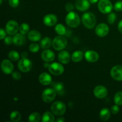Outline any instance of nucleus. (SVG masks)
I'll return each instance as SVG.
<instances>
[{"label": "nucleus", "mask_w": 122, "mask_h": 122, "mask_svg": "<svg viewBox=\"0 0 122 122\" xmlns=\"http://www.w3.org/2000/svg\"><path fill=\"white\" fill-rule=\"evenodd\" d=\"M66 22L69 27H78L81 23V19L77 13L73 11H70L67 14L66 17Z\"/></svg>", "instance_id": "1"}, {"label": "nucleus", "mask_w": 122, "mask_h": 122, "mask_svg": "<svg viewBox=\"0 0 122 122\" xmlns=\"http://www.w3.org/2000/svg\"><path fill=\"white\" fill-rule=\"evenodd\" d=\"M82 21L83 25L88 29H93L96 25V17L93 13L88 12L83 14Z\"/></svg>", "instance_id": "2"}, {"label": "nucleus", "mask_w": 122, "mask_h": 122, "mask_svg": "<svg viewBox=\"0 0 122 122\" xmlns=\"http://www.w3.org/2000/svg\"><path fill=\"white\" fill-rule=\"evenodd\" d=\"M51 110L52 113L55 115L61 116L65 113L66 111V107L63 102L57 101L52 104Z\"/></svg>", "instance_id": "3"}, {"label": "nucleus", "mask_w": 122, "mask_h": 122, "mask_svg": "<svg viewBox=\"0 0 122 122\" xmlns=\"http://www.w3.org/2000/svg\"><path fill=\"white\" fill-rule=\"evenodd\" d=\"M67 44V39L61 35L57 36L52 41V46L57 51H61L64 49L66 47Z\"/></svg>", "instance_id": "4"}, {"label": "nucleus", "mask_w": 122, "mask_h": 122, "mask_svg": "<svg viewBox=\"0 0 122 122\" xmlns=\"http://www.w3.org/2000/svg\"><path fill=\"white\" fill-rule=\"evenodd\" d=\"M98 8L102 14H108L112 12L114 7L110 0H100L98 4Z\"/></svg>", "instance_id": "5"}, {"label": "nucleus", "mask_w": 122, "mask_h": 122, "mask_svg": "<svg viewBox=\"0 0 122 122\" xmlns=\"http://www.w3.org/2000/svg\"><path fill=\"white\" fill-rule=\"evenodd\" d=\"M57 92L54 89L52 88H47L42 92V98L44 102L49 103L53 101L56 97Z\"/></svg>", "instance_id": "6"}, {"label": "nucleus", "mask_w": 122, "mask_h": 122, "mask_svg": "<svg viewBox=\"0 0 122 122\" xmlns=\"http://www.w3.org/2000/svg\"><path fill=\"white\" fill-rule=\"evenodd\" d=\"M32 67V63L27 58H22L18 63V68L23 72H28Z\"/></svg>", "instance_id": "7"}, {"label": "nucleus", "mask_w": 122, "mask_h": 122, "mask_svg": "<svg viewBox=\"0 0 122 122\" xmlns=\"http://www.w3.org/2000/svg\"><path fill=\"white\" fill-rule=\"evenodd\" d=\"M19 30V26L17 21L14 20H10L7 22L5 26V31L10 35H14L17 33Z\"/></svg>", "instance_id": "8"}, {"label": "nucleus", "mask_w": 122, "mask_h": 122, "mask_svg": "<svg viewBox=\"0 0 122 122\" xmlns=\"http://www.w3.org/2000/svg\"><path fill=\"white\" fill-rule=\"evenodd\" d=\"M48 69L50 72L56 76H58L63 74L64 70V67L58 63H53L50 64Z\"/></svg>", "instance_id": "9"}, {"label": "nucleus", "mask_w": 122, "mask_h": 122, "mask_svg": "<svg viewBox=\"0 0 122 122\" xmlns=\"http://www.w3.org/2000/svg\"><path fill=\"white\" fill-rule=\"evenodd\" d=\"M113 79L117 81H122V66L117 65L113 67L110 71Z\"/></svg>", "instance_id": "10"}, {"label": "nucleus", "mask_w": 122, "mask_h": 122, "mask_svg": "<svg viewBox=\"0 0 122 122\" xmlns=\"http://www.w3.org/2000/svg\"><path fill=\"white\" fill-rule=\"evenodd\" d=\"M109 32V27L105 23H100L95 28V33L99 37H104Z\"/></svg>", "instance_id": "11"}, {"label": "nucleus", "mask_w": 122, "mask_h": 122, "mask_svg": "<svg viewBox=\"0 0 122 122\" xmlns=\"http://www.w3.org/2000/svg\"><path fill=\"white\" fill-rule=\"evenodd\" d=\"M94 94L97 98L102 99L106 97L108 94L107 88L103 86H97L94 89Z\"/></svg>", "instance_id": "12"}, {"label": "nucleus", "mask_w": 122, "mask_h": 122, "mask_svg": "<svg viewBox=\"0 0 122 122\" xmlns=\"http://www.w3.org/2000/svg\"><path fill=\"white\" fill-rule=\"evenodd\" d=\"M1 70L3 71L4 73L6 75L11 74L13 71L14 66L11 62L8 60H4L1 64Z\"/></svg>", "instance_id": "13"}, {"label": "nucleus", "mask_w": 122, "mask_h": 122, "mask_svg": "<svg viewBox=\"0 0 122 122\" xmlns=\"http://www.w3.org/2000/svg\"><path fill=\"white\" fill-rule=\"evenodd\" d=\"M43 22L46 26L51 27L56 25L57 22V17L54 14H47L43 19Z\"/></svg>", "instance_id": "14"}, {"label": "nucleus", "mask_w": 122, "mask_h": 122, "mask_svg": "<svg viewBox=\"0 0 122 122\" xmlns=\"http://www.w3.org/2000/svg\"><path fill=\"white\" fill-rule=\"evenodd\" d=\"M85 58L86 60L88 61V62L94 63L98 60L99 55L95 51H92V50H89L85 53Z\"/></svg>", "instance_id": "15"}, {"label": "nucleus", "mask_w": 122, "mask_h": 122, "mask_svg": "<svg viewBox=\"0 0 122 122\" xmlns=\"http://www.w3.org/2000/svg\"><path fill=\"white\" fill-rule=\"evenodd\" d=\"M90 3L89 0H77L76 2V7L78 10L85 11L89 9Z\"/></svg>", "instance_id": "16"}, {"label": "nucleus", "mask_w": 122, "mask_h": 122, "mask_svg": "<svg viewBox=\"0 0 122 122\" xmlns=\"http://www.w3.org/2000/svg\"><path fill=\"white\" fill-rule=\"evenodd\" d=\"M41 58L46 62H51L55 59V54L51 50H45L41 54Z\"/></svg>", "instance_id": "17"}, {"label": "nucleus", "mask_w": 122, "mask_h": 122, "mask_svg": "<svg viewBox=\"0 0 122 122\" xmlns=\"http://www.w3.org/2000/svg\"><path fill=\"white\" fill-rule=\"evenodd\" d=\"M39 81L43 85H48L52 82V77L48 73H42L39 76Z\"/></svg>", "instance_id": "18"}, {"label": "nucleus", "mask_w": 122, "mask_h": 122, "mask_svg": "<svg viewBox=\"0 0 122 122\" xmlns=\"http://www.w3.org/2000/svg\"><path fill=\"white\" fill-rule=\"evenodd\" d=\"M58 60L63 64H67L70 62L71 57L69 52L66 51H61L58 54Z\"/></svg>", "instance_id": "19"}, {"label": "nucleus", "mask_w": 122, "mask_h": 122, "mask_svg": "<svg viewBox=\"0 0 122 122\" xmlns=\"http://www.w3.org/2000/svg\"><path fill=\"white\" fill-rule=\"evenodd\" d=\"M26 42V38L25 35L20 33H17L13 37V44L17 46H21Z\"/></svg>", "instance_id": "20"}, {"label": "nucleus", "mask_w": 122, "mask_h": 122, "mask_svg": "<svg viewBox=\"0 0 122 122\" xmlns=\"http://www.w3.org/2000/svg\"><path fill=\"white\" fill-rule=\"evenodd\" d=\"M41 38V35L38 31L36 30L30 31L28 33V38L32 42H37L39 41Z\"/></svg>", "instance_id": "21"}, {"label": "nucleus", "mask_w": 122, "mask_h": 122, "mask_svg": "<svg viewBox=\"0 0 122 122\" xmlns=\"http://www.w3.org/2000/svg\"><path fill=\"white\" fill-rule=\"evenodd\" d=\"M110 112L107 108H104L100 111V118L102 121H107L110 117Z\"/></svg>", "instance_id": "22"}, {"label": "nucleus", "mask_w": 122, "mask_h": 122, "mask_svg": "<svg viewBox=\"0 0 122 122\" xmlns=\"http://www.w3.org/2000/svg\"><path fill=\"white\" fill-rule=\"evenodd\" d=\"M83 53L81 51H76L73 53L71 56V60L75 63L81 61L83 59Z\"/></svg>", "instance_id": "23"}, {"label": "nucleus", "mask_w": 122, "mask_h": 122, "mask_svg": "<svg viewBox=\"0 0 122 122\" xmlns=\"http://www.w3.org/2000/svg\"><path fill=\"white\" fill-rule=\"evenodd\" d=\"M42 121L43 122H53L55 121L54 116L51 112H46L42 117Z\"/></svg>", "instance_id": "24"}, {"label": "nucleus", "mask_w": 122, "mask_h": 122, "mask_svg": "<svg viewBox=\"0 0 122 122\" xmlns=\"http://www.w3.org/2000/svg\"><path fill=\"white\" fill-rule=\"evenodd\" d=\"M52 44V40H51V38H48V37H45L44 39H42L41 42V48L43 49H45V50L51 47Z\"/></svg>", "instance_id": "25"}, {"label": "nucleus", "mask_w": 122, "mask_h": 122, "mask_svg": "<svg viewBox=\"0 0 122 122\" xmlns=\"http://www.w3.org/2000/svg\"><path fill=\"white\" fill-rule=\"evenodd\" d=\"M54 89L56 91V92L58 95H63L64 93V87L63 85V83L61 82H57L55 83L53 86Z\"/></svg>", "instance_id": "26"}, {"label": "nucleus", "mask_w": 122, "mask_h": 122, "mask_svg": "<svg viewBox=\"0 0 122 122\" xmlns=\"http://www.w3.org/2000/svg\"><path fill=\"white\" fill-rule=\"evenodd\" d=\"M41 117L40 114L37 112H34L30 114L28 120L30 122H39L41 120Z\"/></svg>", "instance_id": "27"}, {"label": "nucleus", "mask_w": 122, "mask_h": 122, "mask_svg": "<svg viewBox=\"0 0 122 122\" xmlns=\"http://www.w3.org/2000/svg\"><path fill=\"white\" fill-rule=\"evenodd\" d=\"M55 30L56 33H58L59 35L63 36L66 33V29L65 27L61 24H58L55 27Z\"/></svg>", "instance_id": "28"}, {"label": "nucleus", "mask_w": 122, "mask_h": 122, "mask_svg": "<svg viewBox=\"0 0 122 122\" xmlns=\"http://www.w3.org/2000/svg\"><path fill=\"white\" fill-rule=\"evenodd\" d=\"M10 117L11 121L14 122H19L21 119V114L17 111H13V112H12L11 113Z\"/></svg>", "instance_id": "29"}, {"label": "nucleus", "mask_w": 122, "mask_h": 122, "mask_svg": "<svg viewBox=\"0 0 122 122\" xmlns=\"http://www.w3.org/2000/svg\"><path fill=\"white\" fill-rule=\"evenodd\" d=\"M114 101L116 104L122 106V92H118L114 97Z\"/></svg>", "instance_id": "30"}, {"label": "nucleus", "mask_w": 122, "mask_h": 122, "mask_svg": "<svg viewBox=\"0 0 122 122\" xmlns=\"http://www.w3.org/2000/svg\"><path fill=\"white\" fill-rule=\"evenodd\" d=\"M19 31L23 35L27 34L29 32V26L27 23H22L19 27Z\"/></svg>", "instance_id": "31"}, {"label": "nucleus", "mask_w": 122, "mask_h": 122, "mask_svg": "<svg viewBox=\"0 0 122 122\" xmlns=\"http://www.w3.org/2000/svg\"><path fill=\"white\" fill-rule=\"evenodd\" d=\"M8 58L12 61H17L20 58V56L19 54L18 53L17 51H11L10 52L8 53Z\"/></svg>", "instance_id": "32"}, {"label": "nucleus", "mask_w": 122, "mask_h": 122, "mask_svg": "<svg viewBox=\"0 0 122 122\" xmlns=\"http://www.w3.org/2000/svg\"><path fill=\"white\" fill-rule=\"evenodd\" d=\"M29 50L32 52H37L39 50V46L37 44L33 43L30 45Z\"/></svg>", "instance_id": "33"}, {"label": "nucleus", "mask_w": 122, "mask_h": 122, "mask_svg": "<svg viewBox=\"0 0 122 122\" xmlns=\"http://www.w3.org/2000/svg\"><path fill=\"white\" fill-rule=\"evenodd\" d=\"M116 20V15L114 13H111L108 15V22L110 24H113Z\"/></svg>", "instance_id": "34"}, {"label": "nucleus", "mask_w": 122, "mask_h": 122, "mask_svg": "<svg viewBox=\"0 0 122 122\" xmlns=\"http://www.w3.org/2000/svg\"><path fill=\"white\" fill-rule=\"evenodd\" d=\"M114 9L116 11H122V1H117L115 3L114 6Z\"/></svg>", "instance_id": "35"}, {"label": "nucleus", "mask_w": 122, "mask_h": 122, "mask_svg": "<svg viewBox=\"0 0 122 122\" xmlns=\"http://www.w3.org/2000/svg\"><path fill=\"white\" fill-rule=\"evenodd\" d=\"M10 5L13 8H15L19 4V0H9Z\"/></svg>", "instance_id": "36"}, {"label": "nucleus", "mask_w": 122, "mask_h": 122, "mask_svg": "<svg viewBox=\"0 0 122 122\" xmlns=\"http://www.w3.org/2000/svg\"><path fill=\"white\" fill-rule=\"evenodd\" d=\"M12 77L14 80L18 81V80H20L21 79V76L20 73L18 72V71H15V72H13L12 73Z\"/></svg>", "instance_id": "37"}, {"label": "nucleus", "mask_w": 122, "mask_h": 122, "mask_svg": "<svg viewBox=\"0 0 122 122\" xmlns=\"http://www.w3.org/2000/svg\"><path fill=\"white\" fill-rule=\"evenodd\" d=\"M120 111V108H119V106L118 105H115V106H113V107H112V109H111V112L113 114H117Z\"/></svg>", "instance_id": "38"}, {"label": "nucleus", "mask_w": 122, "mask_h": 122, "mask_svg": "<svg viewBox=\"0 0 122 122\" xmlns=\"http://www.w3.org/2000/svg\"><path fill=\"white\" fill-rule=\"evenodd\" d=\"M4 43L7 45H11L13 43V38L11 36H6L4 38Z\"/></svg>", "instance_id": "39"}, {"label": "nucleus", "mask_w": 122, "mask_h": 122, "mask_svg": "<svg viewBox=\"0 0 122 122\" xmlns=\"http://www.w3.org/2000/svg\"><path fill=\"white\" fill-rule=\"evenodd\" d=\"M73 5L71 3H70V2H69V3H67L66 5V10L67 11H71L73 10Z\"/></svg>", "instance_id": "40"}, {"label": "nucleus", "mask_w": 122, "mask_h": 122, "mask_svg": "<svg viewBox=\"0 0 122 122\" xmlns=\"http://www.w3.org/2000/svg\"><path fill=\"white\" fill-rule=\"evenodd\" d=\"M6 37V33L5 32L4 30L2 28H1L0 29V39L2 40V39H4Z\"/></svg>", "instance_id": "41"}, {"label": "nucleus", "mask_w": 122, "mask_h": 122, "mask_svg": "<svg viewBox=\"0 0 122 122\" xmlns=\"http://www.w3.org/2000/svg\"><path fill=\"white\" fill-rule=\"evenodd\" d=\"M118 29H119V32L122 33V20L120 21V22L118 24Z\"/></svg>", "instance_id": "42"}, {"label": "nucleus", "mask_w": 122, "mask_h": 122, "mask_svg": "<svg viewBox=\"0 0 122 122\" xmlns=\"http://www.w3.org/2000/svg\"><path fill=\"white\" fill-rule=\"evenodd\" d=\"M64 121H65V120H64V119L63 117H60L56 120V122H63Z\"/></svg>", "instance_id": "43"}, {"label": "nucleus", "mask_w": 122, "mask_h": 122, "mask_svg": "<svg viewBox=\"0 0 122 122\" xmlns=\"http://www.w3.org/2000/svg\"><path fill=\"white\" fill-rule=\"evenodd\" d=\"M89 1L91 3L95 4V3H97V2L99 0H89Z\"/></svg>", "instance_id": "44"}, {"label": "nucleus", "mask_w": 122, "mask_h": 122, "mask_svg": "<svg viewBox=\"0 0 122 122\" xmlns=\"http://www.w3.org/2000/svg\"><path fill=\"white\" fill-rule=\"evenodd\" d=\"M2 0H0V4H2Z\"/></svg>", "instance_id": "45"}]
</instances>
